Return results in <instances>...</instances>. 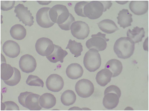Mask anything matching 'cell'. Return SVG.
<instances>
[{"label": "cell", "instance_id": "4", "mask_svg": "<svg viewBox=\"0 0 149 111\" xmlns=\"http://www.w3.org/2000/svg\"><path fill=\"white\" fill-rule=\"evenodd\" d=\"M40 96L38 94L26 91L20 93L18 101L23 107L30 110H40L42 109L39 101Z\"/></svg>", "mask_w": 149, "mask_h": 111}, {"label": "cell", "instance_id": "16", "mask_svg": "<svg viewBox=\"0 0 149 111\" xmlns=\"http://www.w3.org/2000/svg\"><path fill=\"white\" fill-rule=\"evenodd\" d=\"M129 8L134 14L142 15L146 14L148 10V2L147 1H132L129 4Z\"/></svg>", "mask_w": 149, "mask_h": 111}, {"label": "cell", "instance_id": "24", "mask_svg": "<svg viewBox=\"0 0 149 111\" xmlns=\"http://www.w3.org/2000/svg\"><path fill=\"white\" fill-rule=\"evenodd\" d=\"M40 103L41 106L45 109H49L54 107L56 103V99L53 94L46 93L40 96Z\"/></svg>", "mask_w": 149, "mask_h": 111}, {"label": "cell", "instance_id": "19", "mask_svg": "<svg viewBox=\"0 0 149 111\" xmlns=\"http://www.w3.org/2000/svg\"><path fill=\"white\" fill-rule=\"evenodd\" d=\"M83 73L82 67L77 63L71 64L68 67L66 70L67 76L72 80H77L81 77Z\"/></svg>", "mask_w": 149, "mask_h": 111}, {"label": "cell", "instance_id": "25", "mask_svg": "<svg viewBox=\"0 0 149 111\" xmlns=\"http://www.w3.org/2000/svg\"><path fill=\"white\" fill-rule=\"evenodd\" d=\"M10 33L12 38L14 39L21 40L25 38L27 32L26 29L23 26L18 24L11 28Z\"/></svg>", "mask_w": 149, "mask_h": 111}, {"label": "cell", "instance_id": "1", "mask_svg": "<svg viewBox=\"0 0 149 111\" xmlns=\"http://www.w3.org/2000/svg\"><path fill=\"white\" fill-rule=\"evenodd\" d=\"M49 15L53 22L65 31L70 30L72 23L75 21L66 6L63 5L58 4L53 7L49 11Z\"/></svg>", "mask_w": 149, "mask_h": 111}, {"label": "cell", "instance_id": "14", "mask_svg": "<svg viewBox=\"0 0 149 111\" xmlns=\"http://www.w3.org/2000/svg\"><path fill=\"white\" fill-rule=\"evenodd\" d=\"M19 64L22 71L26 73L33 72L37 66L35 59L33 56L28 54L21 57L19 60Z\"/></svg>", "mask_w": 149, "mask_h": 111}, {"label": "cell", "instance_id": "23", "mask_svg": "<svg viewBox=\"0 0 149 111\" xmlns=\"http://www.w3.org/2000/svg\"><path fill=\"white\" fill-rule=\"evenodd\" d=\"M145 31L143 28L138 27H134L132 31L129 29L127 33L128 38L130 39L134 43L142 41L145 36Z\"/></svg>", "mask_w": 149, "mask_h": 111}, {"label": "cell", "instance_id": "9", "mask_svg": "<svg viewBox=\"0 0 149 111\" xmlns=\"http://www.w3.org/2000/svg\"><path fill=\"white\" fill-rule=\"evenodd\" d=\"M75 90L77 94L83 98L91 96L94 91V87L90 80L82 79L78 81L75 86Z\"/></svg>", "mask_w": 149, "mask_h": 111}, {"label": "cell", "instance_id": "20", "mask_svg": "<svg viewBox=\"0 0 149 111\" xmlns=\"http://www.w3.org/2000/svg\"><path fill=\"white\" fill-rule=\"evenodd\" d=\"M113 74L109 69L105 68L98 72L96 80L97 84L102 87H105L111 81Z\"/></svg>", "mask_w": 149, "mask_h": 111}, {"label": "cell", "instance_id": "5", "mask_svg": "<svg viewBox=\"0 0 149 111\" xmlns=\"http://www.w3.org/2000/svg\"><path fill=\"white\" fill-rule=\"evenodd\" d=\"M83 63L87 70L90 72H94L101 67L102 59L100 55L96 49H91L85 54Z\"/></svg>", "mask_w": 149, "mask_h": 111}, {"label": "cell", "instance_id": "7", "mask_svg": "<svg viewBox=\"0 0 149 111\" xmlns=\"http://www.w3.org/2000/svg\"><path fill=\"white\" fill-rule=\"evenodd\" d=\"M106 34L100 32L92 35V38L86 42L87 47L89 49H95L98 52L104 51L107 47V42L109 41V39L106 38Z\"/></svg>", "mask_w": 149, "mask_h": 111}, {"label": "cell", "instance_id": "29", "mask_svg": "<svg viewBox=\"0 0 149 111\" xmlns=\"http://www.w3.org/2000/svg\"><path fill=\"white\" fill-rule=\"evenodd\" d=\"M14 73L13 76L9 80L4 81L7 85L13 86L16 85L20 82L21 79V75L19 70L16 68L13 67Z\"/></svg>", "mask_w": 149, "mask_h": 111}, {"label": "cell", "instance_id": "26", "mask_svg": "<svg viewBox=\"0 0 149 111\" xmlns=\"http://www.w3.org/2000/svg\"><path fill=\"white\" fill-rule=\"evenodd\" d=\"M77 96L72 91L67 90L62 94L61 96V102L64 105L69 106L75 103Z\"/></svg>", "mask_w": 149, "mask_h": 111}, {"label": "cell", "instance_id": "6", "mask_svg": "<svg viewBox=\"0 0 149 111\" xmlns=\"http://www.w3.org/2000/svg\"><path fill=\"white\" fill-rule=\"evenodd\" d=\"M104 12V6L101 1H91L86 4L84 8V15L86 17L91 20L100 17Z\"/></svg>", "mask_w": 149, "mask_h": 111}, {"label": "cell", "instance_id": "17", "mask_svg": "<svg viewBox=\"0 0 149 111\" xmlns=\"http://www.w3.org/2000/svg\"><path fill=\"white\" fill-rule=\"evenodd\" d=\"M54 46L53 52L50 55L46 56V58L52 63H56L58 61L63 63L64 59L68 54V52L58 45L54 44Z\"/></svg>", "mask_w": 149, "mask_h": 111}, {"label": "cell", "instance_id": "30", "mask_svg": "<svg viewBox=\"0 0 149 111\" xmlns=\"http://www.w3.org/2000/svg\"><path fill=\"white\" fill-rule=\"evenodd\" d=\"M26 83L31 86H40L43 88L44 83L42 80L38 76L30 75L26 81Z\"/></svg>", "mask_w": 149, "mask_h": 111}, {"label": "cell", "instance_id": "3", "mask_svg": "<svg viewBox=\"0 0 149 111\" xmlns=\"http://www.w3.org/2000/svg\"><path fill=\"white\" fill-rule=\"evenodd\" d=\"M121 91L117 86L111 85L107 88L104 92L103 104L105 108L111 110L117 107L121 96Z\"/></svg>", "mask_w": 149, "mask_h": 111}, {"label": "cell", "instance_id": "28", "mask_svg": "<svg viewBox=\"0 0 149 111\" xmlns=\"http://www.w3.org/2000/svg\"><path fill=\"white\" fill-rule=\"evenodd\" d=\"M1 79L4 81L9 80L13 76L14 69L10 65L6 63L1 65Z\"/></svg>", "mask_w": 149, "mask_h": 111}, {"label": "cell", "instance_id": "33", "mask_svg": "<svg viewBox=\"0 0 149 111\" xmlns=\"http://www.w3.org/2000/svg\"><path fill=\"white\" fill-rule=\"evenodd\" d=\"M15 1H1V9L8 11L13 8L15 4Z\"/></svg>", "mask_w": 149, "mask_h": 111}, {"label": "cell", "instance_id": "31", "mask_svg": "<svg viewBox=\"0 0 149 111\" xmlns=\"http://www.w3.org/2000/svg\"><path fill=\"white\" fill-rule=\"evenodd\" d=\"M1 109L3 110H19L18 105L14 102L11 101L1 103Z\"/></svg>", "mask_w": 149, "mask_h": 111}, {"label": "cell", "instance_id": "15", "mask_svg": "<svg viewBox=\"0 0 149 111\" xmlns=\"http://www.w3.org/2000/svg\"><path fill=\"white\" fill-rule=\"evenodd\" d=\"M3 50L7 56L11 58H15L19 54L20 49L17 43L14 41L8 40L3 44Z\"/></svg>", "mask_w": 149, "mask_h": 111}, {"label": "cell", "instance_id": "10", "mask_svg": "<svg viewBox=\"0 0 149 111\" xmlns=\"http://www.w3.org/2000/svg\"><path fill=\"white\" fill-rule=\"evenodd\" d=\"M35 47L39 54L42 56L50 55L54 49V44L50 39L45 38H41L37 41Z\"/></svg>", "mask_w": 149, "mask_h": 111}, {"label": "cell", "instance_id": "2", "mask_svg": "<svg viewBox=\"0 0 149 111\" xmlns=\"http://www.w3.org/2000/svg\"><path fill=\"white\" fill-rule=\"evenodd\" d=\"M135 48V43L128 37H122L115 43L114 51L120 58L126 59L130 58L133 54Z\"/></svg>", "mask_w": 149, "mask_h": 111}, {"label": "cell", "instance_id": "18", "mask_svg": "<svg viewBox=\"0 0 149 111\" xmlns=\"http://www.w3.org/2000/svg\"><path fill=\"white\" fill-rule=\"evenodd\" d=\"M117 17L118 24L121 27L125 29L132 26L133 22L132 15L130 13L128 10L123 9L119 11Z\"/></svg>", "mask_w": 149, "mask_h": 111}, {"label": "cell", "instance_id": "32", "mask_svg": "<svg viewBox=\"0 0 149 111\" xmlns=\"http://www.w3.org/2000/svg\"><path fill=\"white\" fill-rule=\"evenodd\" d=\"M88 3L85 1H82L76 4L74 9L78 15L83 17H86L84 14V8L85 6Z\"/></svg>", "mask_w": 149, "mask_h": 111}, {"label": "cell", "instance_id": "27", "mask_svg": "<svg viewBox=\"0 0 149 111\" xmlns=\"http://www.w3.org/2000/svg\"><path fill=\"white\" fill-rule=\"evenodd\" d=\"M66 49H69L71 53L77 58L81 55L83 51V46L80 43H77L75 40H69Z\"/></svg>", "mask_w": 149, "mask_h": 111}, {"label": "cell", "instance_id": "12", "mask_svg": "<svg viewBox=\"0 0 149 111\" xmlns=\"http://www.w3.org/2000/svg\"><path fill=\"white\" fill-rule=\"evenodd\" d=\"M49 7H43L40 9L36 14V20L39 25L45 28H50L55 23L51 20L49 16Z\"/></svg>", "mask_w": 149, "mask_h": 111}, {"label": "cell", "instance_id": "34", "mask_svg": "<svg viewBox=\"0 0 149 111\" xmlns=\"http://www.w3.org/2000/svg\"><path fill=\"white\" fill-rule=\"evenodd\" d=\"M103 3L105 9V11L107 9H109L111 7L112 3L111 2V1H101Z\"/></svg>", "mask_w": 149, "mask_h": 111}, {"label": "cell", "instance_id": "21", "mask_svg": "<svg viewBox=\"0 0 149 111\" xmlns=\"http://www.w3.org/2000/svg\"><path fill=\"white\" fill-rule=\"evenodd\" d=\"M105 68L109 70L112 73V77L119 76L122 72L123 66L119 60L113 59L109 60L105 66Z\"/></svg>", "mask_w": 149, "mask_h": 111}, {"label": "cell", "instance_id": "22", "mask_svg": "<svg viewBox=\"0 0 149 111\" xmlns=\"http://www.w3.org/2000/svg\"><path fill=\"white\" fill-rule=\"evenodd\" d=\"M97 24L99 29L107 34L113 33L119 29L115 23L111 20H104Z\"/></svg>", "mask_w": 149, "mask_h": 111}, {"label": "cell", "instance_id": "13", "mask_svg": "<svg viewBox=\"0 0 149 111\" xmlns=\"http://www.w3.org/2000/svg\"><path fill=\"white\" fill-rule=\"evenodd\" d=\"M46 83L48 90L55 92L61 91L63 88L64 85L63 78L56 74L49 76L47 79Z\"/></svg>", "mask_w": 149, "mask_h": 111}, {"label": "cell", "instance_id": "8", "mask_svg": "<svg viewBox=\"0 0 149 111\" xmlns=\"http://www.w3.org/2000/svg\"><path fill=\"white\" fill-rule=\"evenodd\" d=\"M70 29L73 36L79 40L85 39L87 38L90 32L88 24L85 22L80 21L73 23Z\"/></svg>", "mask_w": 149, "mask_h": 111}, {"label": "cell", "instance_id": "11", "mask_svg": "<svg viewBox=\"0 0 149 111\" xmlns=\"http://www.w3.org/2000/svg\"><path fill=\"white\" fill-rule=\"evenodd\" d=\"M15 8L16 17L19 18V21H22L26 26L31 27L33 25L34 17L28 7H25L22 4H19Z\"/></svg>", "mask_w": 149, "mask_h": 111}]
</instances>
